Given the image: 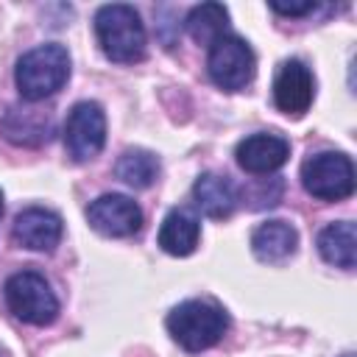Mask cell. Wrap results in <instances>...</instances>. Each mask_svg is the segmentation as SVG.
I'll return each instance as SVG.
<instances>
[{"label":"cell","mask_w":357,"mask_h":357,"mask_svg":"<svg viewBox=\"0 0 357 357\" xmlns=\"http://www.w3.org/2000/svg\"><path fill=\"white\" fill-rule=\"evenodd\" d=\"M95 36L109 61L117 64H134L145 59V25L139 14L126 3L100 6L95 14Z\"/></svg>","instance_id":"1"},{"label":"cell","mask_w":357,"mask_h":357,"mask_svg":"<svg viewBox=\"0 0 357 357\" xmlns=\"http://www.w3.org/2000/svg\"><path fill=\"white\" fill-rule=\"evenodd\" d=\"M67 78H70V53L59 42H47L22 53L14 70L17 89L28 103H39L56 95L67 84Z\"/></svg>","instance_id":"2"},{"label":"cell","mask_w":357,"mask_h":357,"mask_svg":"<svg viewBox=\"0 0 357 357\" xmlns=\"http://www.w3.org/2000/svg\"><path fill=\"white\" fill-rule=\"evenodd\" d=\"M229 329V318L220 307L209 304V301H184L178 307L170 310L167 315V332L170 337L187 349V351H204L212 349L215 343L223 340Z\"/></svg>","instance_id":"3"},{"label":"cell","mask_w":357,"mask_h":357,"mask_svg":"<svg viewBox=\"0 0 357 357\" xmlns=\"http://www.w3.org/2000/svg\"><path fill=\"white\" fill-rule=\"evenodd\" d=\"M3 293H6L8 310L20 321H25L31 326H47L59 315V298H56V293L50 290L47 279L39 276V273H33V271H20V273L8 276Z\"/></svg>","instance_id":"4"},{"label":"cell","mask_w":357,"mask_h":357,"mask_svg":"<svg viewBox=\"0 0 357 357\" xmlns=\"http://www.w3.org/2000/svg\"><path fill=\"white\" fill-rule=\"evenodd\" d=\"M301 184L318 201H343L354 192V165L340 151H321L304 159Z\"/></svg>","instance_id":"5"},{"label":"cell","mask_w":357,"mask_h":357,"mask_svg":"<svg viewBox=\"0 0 357 357\" xmlns=\"http://www.w3.org/2000/svg\"><path fill=\"white\" fill-rule=\"evenodd\" d=\"M206 70H209V78L220 89L237 92V89H245L254 81L257 59H254V50L240 36H229L226 33L218 42L209 45Z\"/></svg>","instance_id":"6"},{"label":"cell","mask_w":357,"mask_h":357,"mask_svg":"<svg viewBox=\"0 0 357 357\" xmlns=\"http://www.w3.org/2000/svg\"><path fill=\"white\" fill-rule=\"evenodd\" d=\"M106 117L95 100H81L73 106L64 126V148L73 162H89L103 151Z\"/></svg>","instance_id":"7"},{"label":"cell","mask_w":357,"mask_h":357,"mask_svg":"<svg viewBox=\"0 0 357 357\" xmlns=\"http://www.w3.org/2000/svg\"><path fill=\"white\" fill-rule=\"evenodd\" d=\"M86 220L106 237H131L142 226V212L128 195L106 192L86 206Z\"/></svg>","instance_id":"8"},{"label":"cell","mask_w":357,"mask_h":357,"mask_svg":"<svg viewBox=\"0 0 357 357\" xmlns=\"http://www.w3.org/2000/svg\"><path fill=\"white\" fill-rule=\"evenodd\" d=\"M315 95V81L312 73L304 61L290 59L279 67L276 81H273V103L279 112L290 114V117H301Z\"/></svg>","instance_id":"9"},{"label":"cell","mask_w":357,"mask_h":357,"mask_svg":"<svg viewBox=\"0 0 357 357\" xmlns=\"http://www.w3.org/2000/svg\"><path fill=\"white\" fill-rule=\"evenodd\" d=\"M11 237L31 251H53L61 240V218L42 206H28L14 218Z\"/></svg>","instance_id":"10"},{"label":"cell","mask_w":357,"mask_h":357,"mask_svg":"<svg viewBox=\"0 0 357 357\" xmlns=\"http://www.w3.org/2000/svg\"><path fill=\"white\" fill-rule=\"evenodd\" d=\"M237 165L251 176H265L279 170L290 156V142L279 134H251L245 137L237 151Z\"/></svg>","instance_id":"11"},{"label":"cell","mask_w":357,"mask_h":357,"mask_svg":"<svg viewBox=\"0 0 357 357\" xmlns=\"http://www.w3.org/2000/svg\"><path fill=\"white\" fill-rule=\"evenodd\" d=\"M296 245H298V234L296 229L287 223V220H268V223H259L251 234V251L259 262H268V265H279L284 262L287 257L296 254Z\"/></svg>","instance_id":"12"},{"label":"cell","mask_w":357,"mask_h":357,"mask_svg":"<svg viewBox=\"0 0 357 357\" xmlns=\"http://www.w3.org/2000/svg\"><path fill=\"white\" fill-rule=\"evenodd\" d=\"M0 131L8 142L33 148L50 139V117L33 106H14L0 120Z\"/></svg>","instance_id":"13"},{"label":"cell","mask_w":357,"mask_h":357,"mask_svg":"<svg viewBox=\"0 0 357 357\" xmlns=\"http://www.w3.org/2000/svg\"><path fill=\"white\" fill-rule=\"evenodd\" d=\"M192 198L195 206L206 215V218H229L237 206V187L231 184L229 176L220 173H201L192 184Z\"/></svg>","instance_id":"14"},{"label":"cell","mask_w":357,"mask_h":357,"mask_svg":"<svg viewBox=\"0 0 357 357\" xmlns=\"http://www.w3.org/2000/svg\"><path fill=\"white\" fill-rule=\"evenodd\" d=\"M201 223L184 209H170L159 226V248L170 257H190L198 245Z\"/></svg>","instance_id":"15"},{"label":"cell","mask_w":357,"mask_h":357,"mask_svg":"<svg viewBox=\"0 0 357 357\" xmlns=\"http://www.w3.org/2000/svg\"><path fill=\"white\" fill-rule=\"evenodd\" d=\"M318 254L324 262L351 271L357 262V229L351 220H337L321 229L318 234Z\"/></svg>","instance_id":"16"},{"label":"cell","mask_w":357,"mask_h":357,"mask_svg":"<svg viewBox=\"0 0 357 357\" xmlns=\"http://www.w3.org/2000/svg\"><path fill=\"white\" fill-rule=\"evenodd\" d=\"M226 25H229V11L220 3H201V6L190 8V14L184 20L187 33L198 45H212L220 36H226Z\"/></svg>","instance_id":"17"},{"label":"cell","mask_w":357,"mask_h":357,"mask_svg":"<svg viewBox=\"0 0 357 357\" xmlns=\"http://www.w3.org/2000/svg\"><path fill=\"white\" fill-rule=\"evenodd\" d=\"M114 173L120 181H126L128 187L134 190H145L156 181L159 176V159L151 153V151H142V148H128L126 153H120L117 165H114Z\"/></svg>","instance_id":"18"},{"label":"cell","mask_w":357,"mask_h":357,"mask_svg":"<svg viewBox=\"0 0 357 357\" xmlns=\"http://www.w3.org/2000/svg\"><path fill=\"white\" fill-rule=\"evenodd\" d=\"M318 8V3H312V0H307V3H298V6H284V3H271V11H276V14H282V17H304V14H312Z\"/></svg>","instance_id":"19"},{"label":"cell","mask_w":357,"mask_h":357,"mask_svg":"<svg viewBox=\"0 0 357 357\" xmlns=\"http://www.w3.org/2000/svg\"><path fill=\"white\" fill-rule=\"evenodd\" d=\"M0 215H3V192H0Z\"/></svg>","instance_id":"20"}]
</instances>
